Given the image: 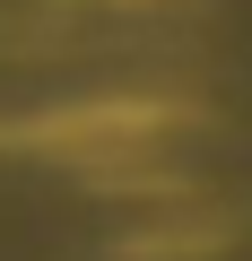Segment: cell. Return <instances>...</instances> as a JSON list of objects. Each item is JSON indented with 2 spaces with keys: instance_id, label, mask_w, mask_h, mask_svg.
Here are the masks:
<instances>
[{
  "instance_id": "7a4b0ae2",
  "label": "cell",
  "mask_w": 252,
  "mask_h": 261,
  "mask_svg": "<svg viewBox=\"0 0 252 261\" xmlns=\"http://www.w3.org/2000/svg\"><path fill=\"white\" fill-rule=\"evenodd\" d=\"M226 244H235L226 218H183V226H131V235L113 244V261H209Z\"/></svg>"
},
{
  "instance_id": "6da1fadb",
  "label": "cell",
  "mask_w": 252,
  "mask_h": 261,
  "mask_svg": "<svg viewBox=\"0 0 252 261\" xmlns=\"http://www.w3.org/2000/svg\"><path fill=\"white\" fill-rule=\"evenodd\" d=\"M191 105L183 96H148V87H96V96H70V105H44V113H9L0 122V148L18 157H96L104 174L122 157L157 148L165 130H183Z\"/></svg>"
}]
</instances>
